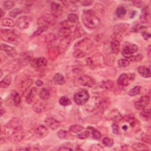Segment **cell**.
Masks as SVG:
<instances>
[{
    "mask_svg": "<svg viewBox=\"0 0 151 151\" xmlns=\"http://www.w3.org/2000/svg\"><path fill=\"white\" fill-rule=\"evenodd\" d=\"M32 66L37 70L44 69L47 65V60L44 57L35 58L31 62Z\"/></svg>",
    "mask_w": 151,
    "mask_h": 151,
    "instance_id": "obj_8",
    "label": "cell"
},
{
    "mask_svg": "<svg viewBox=\"0 0 151 151\" xmlns=\"http://www.w3.org/2000/svg\"><path fill=\"white\" fill-rule=\"evenodd\" d=\"M57 135L60 139H66L68 135V133L66 131V130H60L58 132Z\"/></svg>",
    "mask_w": 151,
    "mask_h": 151,
    "instance_id": "obj_48",
    "label": "cell"
},
{
    "mask_svg": "<svg viewBox=\"0 0 151 151\" xmlns=\"http://www.w3.org/2000/svg\"><path fill=\"white\" fill-rule=\"evenodd\" d=\"M33 108L36 112L41 113L45 110V106L43 103L37 102L33 105Z\"/></svg>",
    "mask_w": 151,
    "mask_h": 151,
    "instance_id": "obj_30",
    "label": "cell"
},
{
    "mask_svg": "<svg viewBox=\"0 0 151 151\" xmlns=\"http://www.w3.org/2000/svg\"><path fill=\"white\" fill-rule=\"evenodd\" d=\"M143 58V56L142 54H138L136 56H130L129 58H128V60H129V61L130 62H140V60H142Z\"/></svg>",
    "mask_w": 151,
    "mask_h": 151,
    "instance_id": "obj_44",
    "label": "cell"
},
{
    "mask_svg": "<svg viewBox=\"0 0 151 151\" xmlns=\"http://www.w3.org/2000/svg\"><path fill=\"white\" fill-rule=\"evenodd\" d=\"M138 72L144 78H149L151 75L150 68L145 66H139L138 68Z\"/></svg>",
    "mask_w": 151,
    "mask_h": 151,
    "instance_id": "obj_20",
    "label": "cell"
},
{
    "mask_svg": "<svg viewBox=\"0 0 151 151\" xmlns=\"http://www.w3.org/2000/svg\"><path fill=\"white\" fill-rule=\"evenodd\" d=\"M110 47H111L112 51L113 52V53H115V54H119V51H120V48L119 40L117 39L113 40L111 43H110Z\"/></svg>",
    "mask_w": 151,
    "mask_h": 151,
    "instance_id": "obj_24",
    "label": "cell"
},
{
    "mask_svg": "<svg viewBox=\"0 0 151 151\" xmlns=\"http://www.w3.org/2000/svg\"><path fill=\"white\" fill-rule=\"evenodd\" d=\"M3 76V71H2V70H1V75H0V77H2Z\"/></svg>",
    "mask_w": 151,
    "mask_h": 151,
    "instance_id": "obj_61",
    "label": "cell"
},
{
    "mask_svg": "<svg viewBox=\"0 0 151 151\" xmlns=\"http://www.w3.org/2000/svg\"><path fill=\"white\" fill-rule=\"evenodd\" d=\"M37 90L36 87H33L29 90L28 94L26 97V101L28 104H30L33 102V99L36 96Z\"/></svg>",
    "mask_w": 151,
    "mask_h": 151,
    "instance_id": "obj_22",
    "label": "cell"
},
{
    "mask_svg": "<svg viewBox=\"0 0 151 151\" xmlns=\"http://www.w3.org/2000/svg\"><path fill=\"white\" fill-rule=\"evenodd\" d=\"M142 37L145 40H148L150 38V34L146 32H143L142 33Z\"/></svg>",
    "mask_w": 151,
    "mask_h": 151,
    "instance_id": "obj_53",
    "label": "cell"
},
{
    "mask_svg": "<svg viewBox=\"0 0 151 151\" xmlns=\"http://www.w3.org/2000/svg\"><path fill=\"white\" fill-rule=\"evenodd\" d=\"M1 49L5 52V53L11 57H15L17 54V52L15 48L7 45L6 44H1Z\"/></svg>",
    "mask_w": 151,
    "mask_h": 151,
    "instance_id": "obj_14",
    "label": "cell"
},
{
    "mask_svg": "<svg viewBox=\"0 0 151 151\" xmlns=\"http://www.w3.org/2000/svg\"><path fill=\"white\" fill-rule=\"evenodd\" d=\"M84 129L83 126L80 125H74L70 127V130L74 133H77L81 132Z\"/></svg>",
    "mask_w": 151,
    "mask_h": 151,
    "instance_id": "obj_40",
    "label": "cell"
},
{
    "mask_svg": "<svg viewBox=\"0 0 151 151\" xmlns=\"http://www.w3.org/2000/svg\"><path fill=\"white\" fill-rule=\"evenodd\" d=\"M102 100L98 97H93L91 102L89 103L87 109L89 111H93L95 109L100 107V103H101Z\"/></svg>",
    "mask_w": 151,
    "mask_h": 151,
    "instance_id": "obj_18",
    "label": "cell"
},
{
    "mask_svg": "<svg viewBox=\"0 0 151 151\" xmlns=\"http://www.w3.org/2000/svg\"><path fill=\"white\" fill-rule=\"evenodd\" d=\"M1 25L4 27H13L15 25V23H14L13 19L6 18L1 20Z\"/></svg>",
    "mask_w": 151,
    "mask_h": 151,
    "instance_id": "obj_29",
    "label": "cell"
},
{
    "mask_svg": "<svg viewBox=\"0 0 151 151\" xmlns=\"http://www.w3.org/2000/svg\"><path fill=\"white\" fill-rule=\"evenodd\" d=\"M108 117L109 119L113 120L115 122H120L123 119L122 116L117 109H113L109 113Z\"/></svg>",
    "mask_w": 151,
    "mask_h": 151,
    "instance_id": "obj_16",
    "label": "cell"
},
{
    "mask_svg": "<svg viewBox=\"0 0 151 151\" xmlns=\"http://www.w3.org/2000/svg\"><path fill=\"white\" fill-rule=\"evenodd\" d=\"M73 149L72 148H67V147H65V146H62L61 148H60L58 149V150H73Z\"/></svg>",
    "mask_w": 151,
    "mask_h": 151,
    "instance_id": "obj_55",
    "label": "cell"
},
{
    "mask_svg": "<svg viewBox=\"0 0 151 151\" xmlns=\"http://www.w3.org/2000/svg\"><path fill=\"white\" fill-rule=\"evenodd\" d=\"M24 137V132L22 129V127H19L14 129L13 132L10 136V138L13 142H20L21 141Z\"/></svg>",
    "mask_w": 151,
    "mask_h": 151,
    "instance_id": "obj_10",
    "label": "cell"
},
{
    "mask_svg": "<svg viewBox=\"0 0 151 151\" xmlns=\"http://www.w3.org/2000/svg\"><path fill=\"white\" fill-rule=\"evenodd\" d=\"M79 3H81L83 6H89V5H91L93 2L91 1H80Z\"/></svg>",
    "mask_w": 151,
    "mask_h": 151,
    "instance_id": "obj_54",
    "label": "cell"
},
{
    "mask_svg": "<svg viewBox=\"0 0 151 151\" xmlns=\"http://www.w3.org/2000/svg\"><path fill=\"white\" fill-rule=\"evenodd\" d=\"M88 128L92 131V134L93 139L96 140H99L100 139V138L102 136V135L97 130H96L93 127H88Z\"/></svg>",
    "mask_w": 151,
    "mask_h": 151,
    "instance_id": "obj_37",
    "label": "cell"
},
{
    "mask_svg": "<svg viewBox=\"0 0 151 151\" xmlns=\"http://www.w3.org/2000/svg\"><path fill=\"white\" fill-rule=\"evenodd\" d=\"M33 57V54L31 52H25L21 54L19 57V63L22 66H26L28 63H31Z\"/></svg>",
    "mask_w": 151,
    "mask_h": 151,
    "instance_id": "obj_12",
    "label": "cell"
},
{
    "mask_svg": "<svg viewBox=\"0 0 151 151\" xmlns=\"http://www.w3.org/2000/svg\"><path fill=\"white\" fill-rule=\"evenodd\" d=\"M36 85L38 86V87H40V86H42L43 85V82L42 81V80H37L36 82Z\"/></svg>",
    "mask_w": 151,
    "mask_h": 151,
    "instance_id": "obj_56",
    "label": "cell"
},
{
    "mask_svg": "<svg viewBox=\"0 0 151 151\" xmlns=\"http://www.w3.org/2000/svg\"><path fill=\"white\" fill-rule=\"evenodd\" d=\"M72 34L71 28L63 26L58 31V34L60 37H61L62 39H66L67 40L70 35Z\"/></svg>",
    "mask_w": 151,
    "mask_h": 151,
    "instance_id": "obj_17",
    "label": "cell"
},
{
    "mask_svg": "<svg viewBox=\"0 0 151 151\" xmlns=\"http://www.w3.org/2000/svg\"><path fill=\"white\" fill-rule=\"evenodd\" d=\"M39 96L42 100H46L50 98V92L46 88H43L39 93Z\"/></svg>",
    "mask_w": 151,
    "mask_h": 151,
    "instance_id": "obj_31",
    "label": "cell"
},
{
    "mask_svg": "<svg viewBox=\"0 0 151 151\" xmlns=\"http://www.w3.org/2000/svg\"><path fill=\"white\" fill-rule=\"evenodd\" d=\"M12 82V77L11 75L6 76L0 82V86L1 88L8 87Z\"/></svg>",
    "mask_w": 151,
    "mask_h": 151,
    "instance_id": "obj_27",
    "label": "cell"
},
{
    "mask_svg": "<svg viewBox=\"0 0 151 151\" xmlns=\"http://www.w3.org/2000/svg\"><path fill=\"white\" fill-rule=\"evenodd\" d=\"M48 29V26H40L36 31L33 33V37H36L37 36H39L42 33H44V32H46V30H47Z\"/></svg>",
    "mask_w": 151,
    "mask_h": 151,
    "instance_id": "obj_42",
    "label": "cell"
},
{
    "mask_svg": "<svg viewBox=\"0 0 151 151\" xmlns=\"http://www.w3.org/2000/svg\"><path fill=\"white\" fill-rule=\"evenodd\" d=\"M103 62V57L100 54H97L90 57L87 60V63L90 67H95Z\"/></svg>",
    "mask_w": 151,
    "mask_h": 151,
    "instance_id": "obj_9",
    "label": "cell"
},
{
    "mask_svg": "<svg viewBox=\"0 0 151 151\" xmlns=\"http://www.w3.org/2000/svg\"><path fill=\"white\" fill-rule=\"evenodd\" d=\"M112 132L114 134H115V135H119L120 134L119 128L117 124H116V123L113 124L112 126Z\"/></svg>",
    "mask_w": 151,
    "mask_h": 151,
    "instance_id": "obj_51",
    "label": "cell"
},
{
    "mask_svg": "<svg viewBox=\"0 0 151 151\" xmlns=\"http://www.w3.org/2000/svg\"><path fill=\"white\" fill-rule=\"evenodd\" d=\"M140 113V116L144 120H148L150 119V110L149 109H144Z\"/></svg>",
    "mask_w": 151,
    "mask_h": 151,
    "instance_id": "obj_36",
    "label": "cell"
},
{
    "mask_svg": "<svg viewBox=\"0 0 151 151\" xmlns=\"http://www.w3.org/2000/svg\"><path fill=\"white\" fill-rule=\"evenodd\" d=\"M67 20L72 23H77L79 22V17L76 14L70 13L67 16Z\"/></svg>",
    "mask_w": 151,
    "mask_h": 151,
    "instance_id": "obj_39",
    "label": "cell"
},
{
    "mask_svg": "<svg viewBox=\"0 0 151 151\" xmlns=\"http://www.w3.org/2000/svg\"><path fill=\"white\" fill-rule=\"evenodd\" d=\"M89 94L86 90H81L75 93L73 97L74 102L78 105H83L89 100Z\"/></svg>",
    "mask_w": 151,
    "mask_h": 151,
    "instance_id": "obj_3",
    "label": "cell"
},
{
    "mask_svg": "<svg viewBox=\"0 0 151 151\" xmlns=\"http://www.w3.org/2000/svg\"><path fill=\"white\" fill-rule=\"evenodd\" d=\"M117 64L119 67L120 68L126 67L130 64V61L126 58H121L119 60Z\"/></svg>",
    "mask_w": 151,
    "mask_h": 151,
    "instance_id": "obj_41",
    "label": "cell"
},
{
    "mask_svg": "<svg viewBox=\"0 0 151 151\" xmlns=\"http://www.w3.org/2000/svg\"><path fill=\"white\" fill-rule=\"evenodd\" d=\"M140 18L143 22L145 23L148 22L150 19V11L148 7H146L143 8Z\"/></svg>",
    "mask_w": 151,
    "mask_h": 151,
    "instance_id": "obj_23",
    "label": "cell"
},
{
    "mask_svg": "<svg viewBox=\"0 0 151 151\" xmlns=\"http://www.w3.org/2000/svg\"><path fill=\"white\" fill-rule=\"evenodd\" d=\"M33 83L34 82L32 79H27L23 81L20 85V89H21L22 93L24 94L27 92Z\"/></svg>",
    "mask_w": 151,
    "mask_h": 151,
    "instance_id": "obj_19",
    "label": "cell"
},
{
    "mask_svg": "<svg viewBox=\"0 0 151 151\" xmlns=\"http://www.w3.org/2000/svg\"><path fill=\"white\" fill-rule=\"evenodd\" d=\"M135 74L134 73L121 74L117 79V83L122 87L128 86L134 80Z\"/></svg>",
    "mask_w": 151,
    "mask_h": 151,
    "instance_id": "obj_4",
    "label": "cell"
},
{
    "mask_svg": "<svg viewBox=\"0 0 151 151\" xmlns=\"http://www.w3.org/2000/svg\"><path fill=\"white\" fill-rule=\"evenodd\" d=\"M59 103L60 105L63 106H67L72 104L71 100L66 96H63L60 98L59 100Z\"/></svg>",
    "mask_w": 151,
    "mask_h": 151,
    "instance_id": "obj_35",
    "label": "cell"
},
{
    "mask_svg": "<svg viewBox=\"0 0 151 151\" xmlns=\"http://www.w3.org/2000/svg\"><path fill=\"white\" fill-rule=\"evenodd\" d=\"M11 97L12 98V100L14 105L16 106H18L20 105V103H21V96H20L19 94L17 92L13 90V91L11 92Z\"/></svg>",
    "mask_w": 151,
    "mask_h": 151,
    "instance_id": "obj_25",
    "label": "cell"
},
{
    "mask_svg": "<svg viewBox=\"0 0 151 151\" xmlns=\"http://www.w3.org/2000/svg\"><path fill=\"white\" fill-rule=\"evenodd\" d=\"M77 82L80 85L89 87H93L96 84L95 79L87 75L80 76L78 78Z\"/></svg>",
    "mask_w": 151,
    "mask_h": 151,
    "instance_id": "obj_6",
    "label": "cell"
},
{
    "mask_svg": "<svg viewBox=\"0 0 151 151\" xmlns=\"http://www.w3.org/2000/svg\"><path fill=\"white\" fill-rule=\"evenodd\" d=\"M138 50V47L134 44H128L124 46L122 54L126 58H129L130 56H133Z\"/></svg>",
    "mask_w": 151,
    "mask_h": 151,
    "instance_id": "obj_5",
    "label": "cell"
},
{
    "mask_svg": "<svg viewBox=\"0 0 151 151\" xmlns=\"http://www.w3.org/2000/svg\"><path fill=\"white\" fill-rule=\"evenodd\" d=\"M53 81L56 85H63L65 83V79L62 74L58 73L54 75L53 77Z\"/></svg>",
    "mask_w": 151,
    "mask_h": 151,
    "instance_id": "obj_26",
    "label": "cell"
},
{
    "mask_svg": "<svg viewBox=\"0 0 151 151\" xmlns=\"http://www.w3.org/2000/svg\"><path fill=\"white\" fill-rule=\"evenodd\" d=\"M36 132L39 136L44 138L48 134L49 130L46 126L43 125H40L37 128Z\"/></svg>",
    "mask_w": 151,
    "mask_h": 151,
    "instance_id": "obj_21",
    "label": "cell"
},
{
    "mask_svg": "<svg viewBox=\"0 0 151 151\" xmlns=\"http://www.w3.org/2000/svg\"><path fill=\"white\" fill-rule=\"evenodd\" d=\"M126 14V10L125 7L120 6L119 7L116 11V14L118 18H122Z\"/></svg>",
    "mask_w": 151,
    "mask_h": 151,
    "instance_id": "obj_34",
    "label": "cell"
},
{
    "mask_svg": "<svg viewBox=\"0 0 151 151\" xmlns=\"http://www.w3.org/2000/svg\"><path fill=\"white\" fill-rule=\"evenodd\" d=\"M90 136V132L87 130V131H85L84 132H82L81 134H80L77 135L78 138L81 139H87L89 136Z\"/></svg>",
    "mask_w": 151,
    "mask_h": 151,
    "instance_id": "obj_50",
    "label": "cell"
},
{
    "mask_svg": "<svg viewBox=\"0 0 151 151\" xmlns=\"http://www.w3.org/2000/svg\"><path fill=\"white\" fill-rule=\"evenodd\" d=\"M5 110L3 109V108H1V112H0V113H1V116L2 117L3 115L5 113Z\"/></svg>",
    "mask_w": 151,
    "mask_h": 151,
    "instance_id": "obj_59",
    "label": "cell"
},
{
    "mask_svg": "<svg viewBox=\"0 0 151 151\" xmlns=\"http://www.w3.org/2000/svg\"><path fill=\"white\" fill-rule=\"evenodd\" d=\"M0 11H1V18H2L4 17V15H5V13H4V11H3V9L2 8L0 9Z\"/></svg>",
    "mask_w": 151,
    "mask_h": 151,
    "instance_id": "obj_57",
    "label": "cell"
},
{
    "mask_svg": "<svg viewBox=\"0 0 151 151\" xmlns=\"http://www.w3.org/2000/svg\"><path fill=\"white\" fill-rule=\"evenodd\" d=\"M114 86V83L110 80H106L101 83V87L106 90L112 89Z\"/></svg>",
    "mask_w": 151,
    "mask_h": 151,
    "instance_id": "obj_32",
    "label": "cell"
},
{
    "mask_svg": "<svg viewBox=\"0 0 151 151\" xmlns=\"http://www.w3.org/2000/svg\"><path fill=\"white\" fill-rule=\"evenodd\" d=\"M32 18L28 16H22L19 17L16 21V26L21 30H26L30 27V23H31Z\"/></svg>",
    "mask_w": 151,
    "mask_h": 151,
    "instance_id": "obj_7",
    "label": "cell"
},
{
    "mask_svg": "<svg viewBox=\"0 0 151 151\" xmlns=\"http://www.w3.org/2000/svg\"><path fill=\"white\" fill-rule=\"evenodd\" d=\"M149 103L150 97L148 96H144L140 97L135 103V107L138 110H144L149 105Z\"/></svg>",
    "mask_w": 151,
    "mask_h": 151,
    "instance_id": "obj_13",
    "label": "cell"
},
{
    "mask_svg": "<svg viewBox=\"0 0 151 151\" xmlns=\"http://www.w3.org/2000/svg\"><path fill=\"white\" fill-rule=\"evenodd\" d=\"M82 21L84 25L90 29H95L100 25V20L92 9L85 10L82 14Z\"/></svg>",
    "mask_w": 151,
    "mask_h": 151,
    "instance_id": "obj_1",
    "label": "cell"
},
{
    "mask_svg": "<svg viewBox=\"0 0 151 151\" xmlns=\"http://www.w3.org/2000/svg\"><path fill=\"white\" fill-rule=\"evenodd\" d=\"M14 5H15V3L14 1H5L3 4L4 8L7 10L11 9L12 8L14 7Z\"/></svg>",
    "mask_w": 151,
    "mask_h": 151,
    "instance_id": "obj_46",
    "label": "cell"
},
{
    "mask_svg": "<svg viewBox=\"0 0 151 151\" xmlns=\"http://www.w3.org/2000/svg\"><path fill=\"white\" fill-rule=\"evenodd\" d=\"M86 55V53L84 52L83 50L80 49V48H77L75 50V51L73 52V56L76 57V58H83L85 57Z\"/></svg>",
    "mask_w": 151,
    "mask_h": 151,
    "instance_id": "obj_38",
    "label": "cell"
},
{
    "mask_svg": "<svg viewBox=\"0 0 151 151\" xmlns=\"http://www.w3.org/2000/svg\"><path fill=\"white\" fill-rule=\"evenodd\" d=\"M140 90H141V87H140V86H135L130 90L128 95L130 96H132V97L136 96L140 94Z\"/></svg>",
    "mask_w": 151,
    "mask_h": 151,
    "instance_id": "obj_33",
    "label": "cell"
},
{
    "mask_svg": "<svg viewBox=\"0 0 151 151\" xmlns=\"http://www.w3.org/2000/svg\"><path fill=\"white\" fill-rule=\"evenodd\" d=\"M126 120L128 122L129 124L130 125V126H131L132 128H134L135 127L136 125H137V120L134 117H129L128 116L127 118H126Z\"/></svg>",
    "mask_w": 151,
    "mask_h": 151,
    "instance_id": "obj_45",
    "label": "cell"
},
{
    "mask_svg": "<svg viewBox=\"0 0 151 151\" xmlns=\"http://www.w3.org/2000/svg\"><path fill=\"white\" fill-rule=\"evenodd\" d=\"M122 129H123V130H128V127L127 125H124V126H122Z\"/></svg>",
    "mask_w": 151,
    "mask_h": 151,
    "instance_id": "obj_60",
    "label": "cell"
},
{
    "mask_svg": "<svg viewBox=\"0 0 151 151\" xmlns=\"http://www.w3.org/2000/svg\"><path fill=\"white\" fill-rule=\"evenodd\" d=\"M141 139L143 142L148 144H150V137L149 135H147L146 134H143L141 135Z\"/></svg>",
    "mask_w": 151,
    "mask_h": 151,
    "instance_id": "obj_49",
    "label": "cell"
},
{
    "mask_svg": "<svg viewBox=\"0 0 151 151\" xmlns=\"http://www.w3.org/2000/svg\"><path fill=\"white\" fill-rule=\"evenodd\" d=\"M132 148L135 150H149V147L143 143H135L132 145Z\"/></svg>",
    "mask_w": 151,
    "mask_h": 151,
    "instance_id": "obj_28",
    "label": "cell"
},
{
    "mask_svg": "<svg viewBox=\"0 0 151 151\" xmlns=\"http://www.w3.org/2000/svg\"><path fill=\"white\" fill-rule=\"evenodd\" d=\"M63 12V8L61 4L56 2H52L51 3V13L54 17L57 18L61 16Z\"/></svg>",
    "mask_w": 151,
    "mask_h": 151,
    "instance_id": "obj_11",
    "label": "cell"
},
{
    "mask_svg": "<svg viewBox=\"0 0 151 151\" xmlns=\"http://www.w3.org/2000/svg\"><path fill=\"white\" fill-rule=\"evenodd\" d=\"M18 150H31V149H30L28 148H20L18 149Z\"/></svg>",
    "mask_w": 151,
    "mask_h": 151,
    "instance_id": "obj_58",
    "label": "cell"
},
{
    "mask_svg": "<svg viewBox=\"0 0 151 151\" xmlns=\"http://www.w3.org/2000/svg\"><path fill=\"white\" fill-rule=\"evenodd\" d=\"M132 3L134 4V6L138 7V8L141 7L143 4V2L141 1H132Z\"/></svg>",
    "mask_w": 151,
    "mask_h": 151,
    "instance_id": "obj_52",
    "label": "cell"
},
{
    "mask_svg": "<svg viewBox=\"0 0 151 151\" xmlns=\"http://www.w3.org/2000/svg\"><path fill=\"white\" fill-rule=\"evenodd\" d=\"M0 36L3 41L11 43H14V42H16L18 38L17 34L12 30L1 29Z\"/></svg>",
    "mask_w": 151,
    "mask_h": 151,
    "instance_id": "obj_2",
    "label": "cell"
},
{
    "mask_svg": "<svg viewBox=\"0 0 151 151\" xmlns=\"http://www.w3.org/2000/svg\"><path fill=\"white\" fill-rule=\"evenodd\" d=\"M45 123L48 128L52 130H56L60 125V123L58 120L51 117H47L45 120Z\"/></svg>",
    "mask_w": 151,
    "mask_h": 151,
    "instance_id": "obj_15",
    "label": "cell"
},
{
    "mask_svg": "<svg viewBox=\"0 0 151 151\" xmlns=\"http://www.w3.org/2000/svg\"><path fill=\"white\" fill-rule=\"evenodd\" d=\"M103 143L107 147H112L114 145L113 140L108 137H106L103 139Z\"/></svg>",
    "mask_w": 151,
    "mask_h": 151,
    "instance_id": "obj_43",
    "label": "cell"
},
{
    "mask_svg": "<svg viewBox=\"0 0 151 151\" xmlns=\"http://www.w3.org/2000/svg\"><path fill=\"white\" fill-rule=\"evenodd\" d=\"M22 12L21 9L19 8H15L13 9L11 11H10L9 13V15L10 17H11L13 18H15L18 14H21Z\"/></svg>",
    "mask_w": 151,
    "mask_h": 151,
    "instance_id": "obj_47",
    "label": "cell"
}]
</instances>
